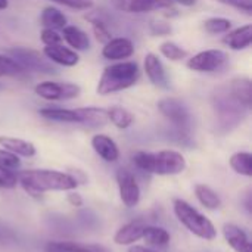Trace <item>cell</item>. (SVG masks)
Masks as SVG:
<instances>
[{"label": "cell", "mask_w": 252, "mask_h": 252, "mask_svg": "<svg viewBox=\"0 0 252 252\" xmlns=\"http://www.w3.org/2000/svg\"><path fill=\"white\" fill-rule=\"evenodd\" d=\"M16 177L24 190L34 196L46 192H68L78 186L74 176L56 170H24Z\"/></svg>", "instance_id": "cell-1"}, {"label": "cell", "mask_w": 252, "mask_h": 252, "mask_svg": "<svg viewBox=\"0 0 252 252\" xmlns=\"http://www.w3.org/2000/svg\"><path fill=\"white\" fill-rule=\"evenodd\" d=\"M133 162L142 171L158 176H176L186 170V159L177 151L136 152Z\"/></svg>", "instance_id": "cell-2"}, {"label": "cell", "mask_w": 252, "mask_h": 252, "mask_svg": "<svg viewBox=\"0 0 252 252\" xmlns=\"http://www.w3.org/2000/svg\"><path fill=\"white\" fill-rule=\"evenodd\" d=\"M140 78V68L133 61H120L106 66L99 78L96 92L108 96L134 86Z\"/></svg>", "instance_id": "cell-3"}, {"label": "cell", "mask_w": 252, "mask_h": 252, "mask_svg": "<svg viewBox=\"0 0 252 252\" xmlns=\"http://www.w3.org/2000/svg\"><path fill=\"white\" fill-rule=\"evenodd\" d=\"M38 114L50 121L58 123H78L87 126H103L108 121V112L102 108H77V109H63V108H43Z\"/></svg>", "instance_id": "cell-4"}, {"label": "cell", "mask_w": 252, "mask_h": 252, "mask_svg": "<svg viewBox=\"0 0 252 252\" xmlns=\"http://www.w3.org/2000/svg\"><path fill=\"white\" fill-rule=\"evenodd\" d=\"M174 207V214L177 220L195 236L205 239V241H213L217 236V230L211 220H208L204 214H201L198 210H195L190 204H188L183 199H174L173 202Z\"/></svg>", "instance_id": "cell-5"}, {"label": "cell", "mask_w": 252, "mask_h": 252, "mask_svg": "<svg viewBox=\"0 0 252 252\" xmlns=\"http://www.w3.org/2000/svg\"><path fill=\"white\" fill-rule=\"evenodd\" d=\"M213 105L219 118V126L226 131H230L233 127H236L248 111L238 100L233 99L227 86L219 87L216 90V93L213 94Z\"/></svg>", "instance_id": "cell-6"}, {"label": "cell", "mask_w": 252, "mask_h": 252, "mask_svg": "<svg viewBox=\"0 0 252 252\" xmlns=\"http://www.w3.org/2000/svg\"><path fill=\"white\" fill-rule=\"evenodd\" d=\"M158 109L159 112L168 120L171 121L177 131L182 134H188L190 130V112L188 109V106L176 97H164L158 102Z\"/></svg>", "instance_id": "cell-7"}, {"label": "cell", "mask_w": 252, "mask_h": 252, "mask_svg": "<svg viewBox=\"0 0 252 252\" xmlns=\"http://www.w3.org/2000/svg\"><path fill=\"white\" fill-rule=\"evenodd\" d=\"M34 93L46 100H69L78 97L81 89L75 83L43 81L34 87Z\"/></svg>", "instance_id": "cell-8"}, {"label": "cell", "mask_w": 252, "mask_h": 252, "mask_svg": "<svg viewBox=\"0 0 252 252\" xmlns=\"http://www.w3.org/2000/svg\"><path fill=\"white\" fill-rule=\"evenodd\" d=\"M229 56L224 50L220 49H210L196 53L188 61V68L196 72H214L220 69L226 62Z\"/></svg>", "instance_id": "cell-9"}, {"label": "cell", "mask_w": 252, "mask_h": 252, "mask_svg": "<svg viewBox=\"0 0 252 252\" xmlns=\"http://www.w3.org/2000/svg\"><path fill=\"white\" fill-rule=\"evenodd\" d=\"M10 58H13L18 63L22 65L25 71H35V72H53L55 68L49 63L47 58H43L40 52L28 49V47H15L9 50Z\"/></svg>", "instance_id": "cell-10"}, {"label": "cell", "mask_w": 252, "mask_h": 252, "mask_svg": "<svg viewBox=\"0 0 252 252\" xmlns=\"http://www.w3.org/2000/svg\"><path fill=\"white\" fill-rule=\"evenodd\" d=\"M112 6L126 13H146L155 10H174L173 0H111Z\"/></svg>", "instance_id": "cell-11"}, {"label": "cell", "mask_w": 252, "mask_h": 252, "mask_svg": "<svg viewBox=\"0 0 252 252\" xmlns=\"http://www.w3.org/2000/svg\"><path fill=\"white\" fill-rule=\"evenodd\" d=\"M117 183L120 189V198L127 208H133L140 201V188L131 171L127 168L117 170Z\"/></svg>", "instance_id": "cell-12"}, {"label": "cell", "mask_w": 252, "mask_h": 252, "mask_svg": "<svg viewBox=\"0 0 252 252\" xmlns=\"http://www.w3.org/2000/svg\"><path fill=\"white\" fill-rule=\"evenodd\" d=\"M134 53V46L131 40L126 37H115L111 38L103 44L102 56L109 61H124L128 59Z\"/></svg>", "instance_id": "cell-13"}, {"label": "cell", "mask_w": 252, "mask_h": 252, "mask_svg": "<svg viewBox=\"0 0 252 252\" xmlns=\"http://www.w3.org/2000/svg\"><path fill=\"white\" fill-rule=\"evenodd\" d=\"M146 75L149 78V81L161 89H167L168 87V77L165 72V68L162 65V62L159 61V58L155 53H148L145 56V62H143Z\"/></svg>", "instance_id": "cell-14"}, {"label": "cell", "mask_w": 252, "mask_h": 252, "mask_svg": "<svg viewBox=\"0 0 252 252\" xmlns=\"http://www.w3.org/2000/svg\"><path fill=\"white\" fill-rule=\"evenodd\" d=\"M43 55L50 61L62 66H74L78 63L80 56L75 50L65 47L62 44H53V46H46L43 49Z\"/></svg>", "instance_id": "cell-15"}, {"label": "cell", "mask_w": 252, "mask_h": 252, "mask_svg": "<svg viewBox=\"0 0 252 252\" xmlns=\"http://www.w3.org/2000/svg\"><path fill=\"white\" fill-rule=\"evenodd\" d=\"M223 235L226 242L235 252H251V242L248 235L236 224L227 223L223 226Z\"/></svg>", "instance_id": "cell-16"}, {"label": "cell", "mask_w": 252, "mask_h": 252, "mask_svg": "<svg viewBox=\"0 0 252 252\" xmlns=\"http://www.w3.org/2000/svg\"><path fill=\"white\" fill-rule=\"evenodd\" d=\"M92 148L106 162H115L120 158V149L117 143L106 134H96L92 139Z\"/></svg>", "instance_id": "cell-17"}, {"label": "cell", "mask_w": 252, "mask_h": 252, "mask_svg": "<svg viewBox=\"0 0 252 252\" xmlns=\"http://www.w3.org/2000/svg\"><path fill=\"white\" fill-rule=\"evenodd\" d=\"M227 89L235 100H238L244 108L251 109L252 105V89L251 80L248 77H236L229 84Z\"/></svg>", "instance_id": "cell-18"}, {"label": "cell", "mask_w": 252, "mask_h": 252, "mask_svg": "<svg viewBox=\"0 0 252 252\" xmlns=\"http://www.w3.org/2000/svg\"><path fill=\"white\" fill-rule=\"evenodd\" d=\"M145 227L146 224L142 221H130L118 229V232L114 236V242L117 245H133L134 242L143 238Z\"/></svg>", "instance_id": "cell-19"}, {"label": "cell", "mask_w": 252, "mask_h": 252, "mask_svg": "<svg viewBox=\"0 0 252 252\" xmlns=\"http://www.w3.org/2000/svg\"><path fill=\"white\" fill-rule=\"evenodd\" d=\"M223 43L233 50H244L250 47L252 43V25L247 24L233 31H227L223 38Z\"/></svg>", "instance_id": "cell-20"}, {"label": "cell", "mask_w": 252, "mask_h": 252, "mask_svg": "<svg viewBox=\"0 0 252 252\" xmlns=\"http://www.w3.org/2000/svg\"><path fill=\"white\" fill-rule=\"evenodd\" d=\"M0 146L6 151H10L15 155H21L25 158H31L35 155V146L24 139L12 137V136H0Z\"/></svg>", "instance_id": "cell-21"}, {"label": "cell", "mask_w": 252, "mask_h": 252, "mask_svg": "<svg viewBox=\"0 0 252 252\" xmlns=\"http://www.w3.org/2000/svg\"><path fill=\"white\" fill-rule=\"evenodd\" d=\"M62 38L74 49V50H87L90 49L89 35L75 25H66L62 28Z\"/></svg>", "instance_id": "cell-22"}, {"label": "cell", "mask_w": 252, "mask_h": 252, "mask_svg": "<svg viewBox=\"0 0 252 252\" xmlns=\"http://www.w3.org/2000/svg\"><path fill=\"white\" fill-rule=\"evenodd\" d=\"M40 22L44 28H50V30H62L63 27H66V16L55 6H47L43 9L41 16H40Z\"/></svg>", "instance_id": "cell-23"}, {"label": "cell", "mask_w": 252, "mask_h": 252, "mask_svg": "<svg viewBox=\"0 0 252 252\" xmlns=\"http://www.w3.org/2000/svg\"><path fill=\"white\" fill-rule=\"evenodd\" d=\"M195 195L198 201L208 210H219L221 207V199L220 196L207 185H196L195 186Z\"/></svg>", "instance_id": "cell-24"}, {"label": "cell", "mask_w": 252, "mask_h": 252, "mask_svg": "<svg viewBox=\"0 0 252 252\" xmlns=\"http://www.w3.org/2000/svg\"><path fill=\"white\" fill-rule=\"evenodd\" d=\"M142 239H145L149 245H154V247H165V245L170 244L171 236H170V233L164 227L146 226Z\"/></svg>", "instance_id": "cell-25"}, {"label": "cell", "mask_w": 252, "mask_h": 252, "mask_svg": "<svg viewBox=\"0 0 252 252\" xmlns=\"http://www.w3.org/2000/svg\"><path fill=\"white\" fill-rule=\"evenodd\" d=\"M106 112H108V121H111L117 128H121V130L128 128L134 121V115L121 106H112Z\"/></svg>", "instance_id": "cell-26"}, {"label": "cell", "mask_w": 252, "mask_h": 252, "mask_svg": "<svg viewBox=\"0 0 252 252\" xmlns=\"http://www.w3.org/2000/svg\"><path fill=\"white\" fill-rule=\"evenodd\" d=\"M230 167L235 173L251 177L252 176V155L250 152H236L230 158Z\"/></svg>", "instance_id": "cell-27"}, {"label": "cell", "mask_w": 252, "mask_h": 252, "mask_svg": "<svg viewBox=\"0 0 252 252\" xmlns=\"http://www.w3.org/2000/svg\"><path fill=\"white\" fill-rule=\"evenodd\" d=\"M52 244L63 252H111L106 247L96 245V244H80V242H71V241L52 242Z\"/></svg>", "instance_id": "cell-28"}, {"label": "cell", "mask_w": 252, "mask_h": 252, "mask_svg": "<svg viewBox=\"0 0 252 252\" xmlns=\"http://www.w3.org/2000/svg\"><path fill=\"white\" fill-rule=\"evenodd\" d=\"M204 28L208 34H226L232 28V21L220 16L208 18L204 22Z\"/></svg>", "instance_id": "cell-29"}, {"label": "cell", "mask_w": 252, "mask_h": 252, "mask_svg": "<svg viewBox=\"0 0 252 252\" xmlns=\"http://www.w3.org/2000/svg\"><path fill=\"white\" fill-rule=\"evenodd\" d=\"M25 69L13 58L0 55V77H15L24 74Z\"/></svg>", "instance_id": "cell-30"}, {"label": "cell", "mask_w": 252, "mask_h": 252, "mask_svg": "<svg viewBox=\"0 0 252 252\" xmlns=\"http://www.w3.org/2000/svg\"><path fill=\"white\" fill-rule=\"evenodd\" d=\"M159 52L162 53V56H165L167 59L173 61V62H177V61H182L188 56V52L179 46L177 43L174 41H164L161 46H159Z\"/></svg>", "instance_id": "cell-31"}, {"label": "cell", "mask_w": 252, "mask_h": 252, "mask_svg": "<svg viewBox=\"0 0 252 252\" xmlns=\"http://www.w3.org/2000/svg\"><path fill=\"white\" fill-rule=\"evenodd\" d=\"M89 21L92 22V28H93V34H94V37H96V40L97 41H100V43H106V41H109L112 37H111V32H109V30H108V25L105 24V21H102L100 18H92V16H89Z\"/></svg>", "instance_id": "cell-32"}, {"label": "cell", "mask_w": 252, "mask_h": 252, "mask_svg": "<svg viewBox=\"0 0 252 252\" xmlns=\"http://www.w3.org/2000/svg\"><path fill=\"white\" fill-rule=\"evenodd\" d=\"M0 165L7 168V170H16L21 165V161L18 158V155L12 154L10 151L6 149H0Z\"/></svg>", "instance_id": "cell-33"}, {"label": "cell", "mask_w": 252, "mask_h": 252, "mask_svg": "<svg viewBox=\"0 0 252 252\" xmlns=\"http://www.w3.org/2000/svg\"><path fill=\"white\" fill-rule=\"evenodd\" d=\"M16 183H18L16 173L0 165V188H3V189H12V188L16 186Z\"/></svg>", "instance_id": "cell-34"}, {"label": "cell", "mask_w": 252, "mask_h": 252, "mask_svg": "<svg viewBox=\"0 0 252 252\" xmlns=\"http://www.w3.org/2000/svg\"><path fill=\"white\" fill-rule=\"evenodd\" d=\"M40 38H41V41H43L44 46L61 44V41H62V35L56 30H50V28H43Z\"/></svg>", "instance_id": "cell-35"}, {"label": "cell", "mask_w": 252, "mask_h": 252, "mask_svg": "<svg viewBox=\"0 0 252 252\" xmlns=\"http://www.w3.org/2000/svg\"><path fill=\"white\" fill-rule=\"evenodd\" d=\"M52 1L63 4L71 9H77V10H87V9L93 7V4H94L93 0H52Z\"/></svg>", "instance_id": "cell-36"}, {"label": "cell", "mask_w": 252, "mask_h": 252, "mask_svg": "<svg viewBox=\"0 0 252 252\" xmlns=\"http://www.w3.org/2000/svg\"><path fill=\"white\" fill-rule=\"evenodd\" d=\"M216 1L232 6V7L239 9L245 13H251L252 12V0H216Z\"/></svg>", "instance_id": "cell-37"}, {"label": "cell", "mask_w": 252, "mask_h": 252, "mask_svg": "<svg viewBox=\"0 0 252 252\" xmlns=\"http://www.w3.org/2000/svg\"><path fill=\"white\" fill-rule=\"evenodd\" d=\"M151 31L155 35H168L171 32V25L167 22H161V21H152Z\"/></svg>", "instance_id": "cell-38"}, {"label": "cell", "mask_w": 252, "mask_h": 252, "mask_svg": "<svg viewBox=\"0 0 252 252\" xmlns=\"http://www.w3.org/2000/svg\"><path fill=\"white\" fill-rule=\"evenodd\" d=\"M68 202L74 207H81L83 205V198L78 193H69L68 195Z\"/></svg>", "instance_id": "cell-39"}, {"label": "cell", "mask_w": 252, "mask_h": 252, "mask_svg": "<svg viewBox=\"0 0 252 252\" xmlns=\"http://www.w3.org/2000/svg\"><path fill=\"white\" fill-rule=\"evenodd\" d=\"M128 252H155L152 251V250H149V248H146V247H140V245H133Z\"/></svg>", "instance_id": "cell-40"}, {"label": "cell", "mask_w": 252, "mask_h": 252, "mask_svg": "<svg viewBox=\"0 0 252 252\" xmlns=\"http://www.w3.org/2000/svg\"><path fill=\"white\" fill-rule=\"evenodd\" d=\"M44 252H63L62 250H59V248H56L52 242H49L47 245H46V248H44Z\"/></svg>", "instance_id": "cell-41"}, {"label": "cell", "mask_w": 252, "mask_h": 252, "mask_svg": "<svg viewBox=\"0 0 252 252\" xmlns=\"http://www.w3.org/2000/svg\"><path fill=\"white\" fill-rule=\"evenodd\" d=\"M173 1H177V3H180L183 6H192V4L196 3V0H173Z\"/></svg>", "instance_id": "cell-42"}, {"label": "cell", "mask_w": 252, "mask_h": 252, "mask_svg": "<svg viewBox=\"0 0 252 252\" xmlns=\"http://www.w3.org/2000/svg\"><path fill=\"white\" fill-rule=\"evenodd\" d=\"M7 0H0V10H3V9H6L7 7Z\"/></svg>", "instance_id": "cell-43"}]
</instances>
